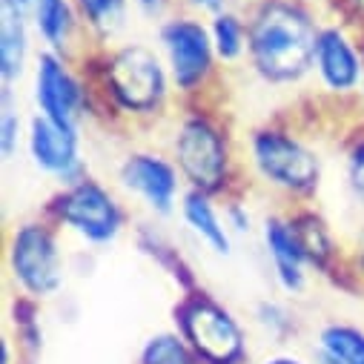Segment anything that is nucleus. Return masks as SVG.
Segmentation results:
<instances>
[{
  "label": "nucleus",
  "mask_w": 364,
  "mask_h": 364,
  "mask_svg": "<svg viewBox=\"0 0 364 364\" xmlns=\"http://www.w3.org/2000/svg\"><path fill=\"white\" fill-rule=\"evenodd\" d=\"M318 26L296 0H264L247 26V55L267 83H296L313 69Z\"/></svg>",
  "instance_id": "obj_1"
},
{
  "label": "nucleus",
  "mask_w": 364,
  "mask_h": 364,
  "mask_svg": "<svg viewBox=\"0 0 364 364\" xmlns=\"http://www.w3.org/2000/svg\"><path fill=\"white\" fill-rule=\"evenodd\" d=\"M175 330L198 364H250V338L238 316L210 293H187L175 307Z\"/></svg>",
  "instance_id": "obj_2"
},
{
  "label": "nucleus",
  "mask_w": 364,
  "mask_h": 364,
  "mask_svg": "<svg viewBox=\"0 0 364 364\" xmlns=\"http://www.w3.org/2000/svg\"><path fill=\"white\" fill-rule=\"evenodd\" d=\"M166 63L146 46H121L104 60V86L112 104L129 115H152L169 92Z\"/></svg>",
  "instance_id": "obj_3"
},
{
  "label": "nucleus",
  "mask_w": 364,
  "mask_h": 364,
  "mask_svg": "<svg viewBox=\"0 0 364 364\" xmlns=\"http://www.w3.org/2000/svg\"><path fill=\"white\" fill-rule=\"evenodd\" d=\"M6 267L15 287L29 301H49L63 287V255L55 232L41 221H23L12 230Z\"/></svg>",
  "instance_id": "obj_4"
},
{
  "label": "nucleus",
  "mask_w": 364,
  "mask_h": 364,
  "mask_svg": "<svg viewBox=\"0 0 364 364\" xmlns=\"http://www.w3.org/2000/svg\"><path fill=\"white\" fill-rule=\"evenodd\" d=\"M175 164L190 181V190L215 196L230 181V146L218 124L207 115H187L172 141Z\"/></svg>",
  "instance_id": "obj_5"
},
{
  "label": "nucleus",
  "mask_w": 364,
  "mask_h": 364,
  "mask_svg": "<svg viewBox=\"0 0 364 364\" xmlns=\"http://www.w3.org/2000/svg\"><path fill=\"white\" fill-rule=\"evenodd\" d=\"M252 166L269 187L304 196L318 187L321 161L296 135L282 129H258L250 141Z\"/></svg>",
  "instance_id": "obj_6"
},
{
  "label": "nucleus",
  "mask_w": 364,
  "mask_h": 364,
  "mask_svg": "<svg viewBox=\"0 0 364 364\" xmlns=\"http://www.w3.org/2000/svg\"><path fill=\"white\" fill-rule=\"evenodd\" d=\"M55 218L86 244H112L124 230V210L115 196L92 178H83L55 198Z\"/></svg>",
  "instance_id": "obj_7"
},
{
  "label": "nucleus",
  "mask_w": 364,
  "mask_h": 364,
  "mask_svg": "<svg viewBox=\"0 0 364 364\" xmlns=\"http://www.w3.org/2000/svg\"><path fill=\"white\" fill-rule=\"evenodd\" d=\"M169 80L178 92H198L207 86L215 69V49L210 38V26L193 18H172L158 32Z\"/></svg>",
  "instance_id": "obj_8"
},
{
  "label": "nucleus",
  "mask_w": 364,
  "mask_h": 364,
  "mask_svg": "<svg viewBox=\"0 0 364 364\" xmlns=\"http://www.w3.org/2000/svg\"><path fill=\"white\" fill-rule=\"evenodd\" d=\"M26 149L32 164L60 181L63 187H72L83 181V158H80V129L63 127L46 115H32L26 124Z\"/></svg>",
  "instance_id": "obj_9"
},
{
  "label": "nucleus",
  "mask_w": 364,
  "mask_h": 364,
  "mask_svg": "<svg viewBox=\"0 0 364 364\" xmlns=\"http://www.w3.org/2000/svg\"><path fill=\"white\" fill-rule=\"evenodd\" d=\"M35 104L38 112L63 124L77 127L86 112V89L69 69L63 55L43 49L35 58Z\"/></svg>",
  "instance_id": "obj_10"
},
{
  "label": "nucleus",
  "mask_w": 364,
  "mask_h": 364,
  "mask_svg": "<svg viewBox=\"0 0 364 364\" xmlns=\"http://www.w3.org/2000/svg\"><path fill=\"white\" fill-rule=\"evenodd\" d=\"M121 187L141 198L146 210L155 215H169L178 204L181 193V169L164 155L155 152H132L118 169Z\"/></svg>",
  "instance_id": "obj_11"
},
{
  "label": "nucleus",
  "mask_w": 364,
  "mask_h": 364,
  "mask_svg": "<svg viewBox=\"0 0 364 364\" xmlns=\"http://www.w3.org/2000/svg\"><path fill=\"white\" fill-rule=\"evenodd\" d=\"M313 69L318 72L324 89L336 95H350L364 83V60L355 43L336 26H324L318 32Z\"/></svg>",
  "instance_id": "obj_12"
},
{
  "label": "nucleus",
  "mask_w": 364,
  "mask_h": 364,
  "mask_svg": "<svg viewBox=\"0 0 364 364\" xmlns=\"http://www.w3.org/2000/svg\"><path fill=\"white\" fill-rule=\"evenodd\" d=\"M261 235H264V250H267V258L272 264V276H276L279 287L287 296L304 293L310 261L301 250V241H299L293 224L284 218H267Z\"/></svg>",
  "instance_id": "obj_13"
},
{
  "label": "nucleus",
  "mask_w": 364,
  "mask_h": 364,
  "mask_svg": "<svg viewBox=\"0 0 364 364\" xmlns=\"http://www.w3.org/2000/svg\"><path fill=\"white\" fill-rule=\"evenodd\" d=\"M181 218L184 224L215 252V255H230V227L227 218H221L218 207L213 204V196L198 193V190H187L181 196Z\"/></svg>",
  "instance_id": "obj_14"
},
{
  "label": "nucleus",
  "mask_w": 364,
  "mask_h": 364,
  "mask_svg": "<svg viewBox=\"0 0 364 364\" xmlns=\"http://www.w3.org/2000/svg\"><path fill=\"white\" fill-rule=\"evenodd\" d=\"M77 21H80V15L72 0H38L35 12H32L35 32L46 43V49L58 52V55H66V49L72 46Z\"/></svg>",
  "instance_id": "obj_15"
},
{
  "label": "nucleus",
  "mask_w": 364,
  "mask_h": 364,
  "mask_svg": "<svg viewBox=\"0 0 364 364\" xmlns=\"http://www.w3.org/2000/svg\"><path fill=\"white\" fill-rule=\"evenodd\" d=\"M29 60V18L0 9V77L12 86L23 77Z\"/></svg>",
  "instance_id": "obj_16"
},
{
  "label": "nucleus",
  "mask_w": 364,
  "mask_h": 364,
  "mask_svg": "<svg viewBox=\"0 0 364 364\" xmlns=\"http://www.w3.org/2000/svg\"><path fill=\"white\" fill-rule=\"evenodd\" d=\"M313 350L341 364H364V330L350 321H327L318 327Z\"/></svg>",
  "instance_id": "obj_17"
},
{
  "label": "nucleus",
  "mask_w": 364,
  "mask_h": 364,
  "mask_svg": "<svg viewBox=\"0 0 364 364\" xmlns=\"http://www.w3.org/2000/svg\"><path fill=\"white\" fill-rule=\"evenodd\" d=\"M127 6H129V0H75L80 21L101 41H109L124 29Z\"/></svg>",
  "instance_id": "obj_18"
},
{
  "label": "nucleus",
  "mask_w": 364,
  "mask_h": 364,
  "mask_svg": "<svg viewBox=\"0 0 364 364\" xmlns=\"http://www.w3.org/2000/svg\"><path fill=\"white\" fill-rule=\"evenodd\" d=\"M138 364H198V361L178 330H158L144 341L138 353Z\"/></svg>",
  "instance_id": "obj_19"
},
{
  "label": "nucleus",
  "mask_w": 364,
  "mask_h": 364,
  "mask_svg": "<svg viewBox=\"0 0 364 364\" xmlns=\"http://www.w3.org/2000/svg\"><path fill=\"white\" fill-rule=\"evenodd\" d=\"M210 38H213V49L215 58L221 63H235L244 52H247V26L235 12H221L213 18L210 23Z\"/></svg>",
  "instance_id": "obj_20"
},
{
  "label": "nucleus",
  "mask_w": 364,
  "mask_h": 364,
  "mask_svg": "<svg viewBox=\"0 0 364 364\" xmlns=\"http://www.w3.org/2000/svg\"><path fill=\"white\" fill-rule=\"evenodd\" d=\"M290 224H293V230H296V235H299V241H301V250H304L310 267L324 269L327 261H330L333 252H336L327 227H324L316 215H299V218H293Z\"/></svg>",
  "instance_id": "obj_21"
},
{
  "label": "nucleus",
  "mask_w": 364,
  "mask_h": 364,
  "mask_svg": "<svg viewBox=\"0 0 364 364\" xmlns=\"http://www.w3.org/2000/svg\"><path fill=\"white\" fill-rule=\"evenodd\" d=\"M258 330L272 338L276 344H284L293 333H296V316L282 304V301H261L252 313Z\"/></svg>",
  "instance_id": "obj_22"
},
{
  "label": "nucleus",
  "mask_w": 364,
  "mask_h": 364,
  "mask_svg": "<svg viewBox=\"0 0 364 364\" xmlns=\"http://www.w3.org/2000/svg\"><path fill=\"white\" fill-rule=\"evenodd\" d=\"M23 121L18 115V107L12 104V86H4V101H0V152L9 161L21 141H23Z\"/></svg>",
  "instance_id": "obj_23"
},
{
  "label": "nucleus",
  "mask_w": 364,
  "mask_h": 364,
  "mask_svg": "<svg viewBox=\"0 0 364 364\" xmlns=\"http://www.w3.org/2000/svg\"><path fill=\"white\" fill-rule=\"evenodd\" d=\"M347 175H350V187H353L355 198L364 204V141L353 149L350 164H347Z\"/></svg>",
  "instance_id": "obj_24"
},
{
  "label": "nucleus",
  "mask_w": 364,
  "mask_h": 364,
  "mask_svg": "<svg viewBox=\"0 0 364 364\" xmlns=\"http://www.w3.org/2000/svg\"><path fill=\"white\" fill-rule=\"evenodd\" d=\"M132 4L138 6V12L141 15H146V18H164L166 15V9H169V0H132Z\"/></svg>",
  "instance_id": "obj_25"
},
{
  "label": "nucleus",
  "mask_w": 364,
  "mask_h": 364,
  "mask_svg": "<svg viewBox=\"0 0 364 364\" xmlns=\"http://www.w3.org/2000/svg\"><path fill=\"white\" fill-rule=\"evenodd\" d=\"M224 218H227V227H230V230H235V232L250 230V213H244L238 204H232V207L224 213Z\"/></svg>",
  "instance_id": "obj_26"
},
{
  "label": "nucleus",
  "mask_w": 364,
  "mask_h": 364,
  "mask_svg": "<svg viewBox=\"0 0 364 364\" xmlns=\"http://www.w3.org/2000/svg\"><path fill=\"white\" fill-rule=\"evenodd\" d=\"M187 4L193 6V9H198V12H207V15H221V12H227V4L230 0H187Z\"/></svg>",
  "instance_id": "obj_27"
},
{
  "label": "nucleus",
  "mask_w": 364,
  "mask_h": 364,
  "mask_svg": "<svg viewBox=\"0 0 364 364\" xmlns=\"http://www.w3.org/2000/svg\"><path fill=\"white\" fill-rule=\"evenodd\" d=\"M18 361H21L18 344L9 336H4V338H0V364H18Z\"/></svg>",
  "instance_id": "obj_28"
},
{
  "label": "nucleus",
  "mask_w": 364,
  "mask_h": 364,
  "mask_svg": "<svg viewBox=\"0 0 364 364\" xmlns=\"http://www.w3.org/2000/svg\"><path fill=\"white\" fill-rule=\"evenodd\" d=\"M258 364H310V361L296 353H272V355H264Z\"/></svg>",
  "instance_id": "obj_29"
},
{
  "label": "nucleus",
  "mask_w": 364,
  "mask_h": 364,
  "mask_svg": "<svg viewBox=\"0 0 364 364\" xmlns=\"http://www.w3.org/2000/svg\"><path fill=\"white\" fill-rule=\"evenodd\" d=\"M313 364H341V361H336V358H330V355H324V353L313 350Z\"/></svg>",
  "instance_id": "obj_30"
},
{
  "label": "nucleus",
  "mask_w": 364,
  "mask_h": 364,
  "mask_svg": "<svg viewBox=\"0 0 364 364\" xmlns=\"http://www.w3.org/2000/svg\"><path fill=\"white\" fill-rule=\"evenodd\" d=\"M353 4H355V9H358V12L364 15V0H353Z\"/></svg>",
  "instance_id": "obj_31"
},
{
  "label": "nucleus",
  "mask_w": 364,
  "mask_h": 364,
  "mask_svg": "<svg viewBox=\"0 0 364 364\" xmlns=\"http://www.w3.org/2000/svg\"><path fill=\"white\" fill-rule=\"evenodd\" d=\"M361 276H364V252H361Z\"/></svg>",
  "instance_id": "obj_32"
}]
</instances>
